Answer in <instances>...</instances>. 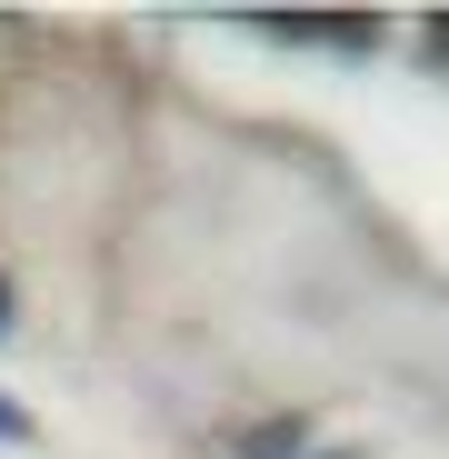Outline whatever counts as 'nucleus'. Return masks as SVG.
Segmentation results:
<instances>
[{"mask_svg": "<svg viewBox=\"0 0 449 459\" xmlns=\"http://www.w3.org/2000/svg\"><path fill=\"white\" fill-rule=\"evenodd\" d=\"M0 439H30V420H21V410H0Z\"/></svg>", "mask_w": 449, "mask_h": 459, "instance_id": "obj_1", "label": "nucleus"}, {"mask_svg": "<svg viewBox=\"0 0 449 459\" xmlns=\"http://www.w3.org/2000/svg\"><path fill=\"white\" fill-rule=\"evenodd\" d=\"M0 330H11V280H0Z\"/></svg>", "mask_w": 449, "mask_h": 459, "instance_id": "obj_2", "label": "nucleus"}, {"mask_svg": "<svg viewBox=\"0 0 449 459\" xmlns=\"http://www.w3.org/2000/svg\"><path fill=\"white\" fill-rule=\"evenodd\" d=\"M439 40H449V21H439Z\"/></svg>", "mask_w": 449, "mask_h": 459, "instance_id": "obj_3", "label": "nucleus"}]
</instances>
